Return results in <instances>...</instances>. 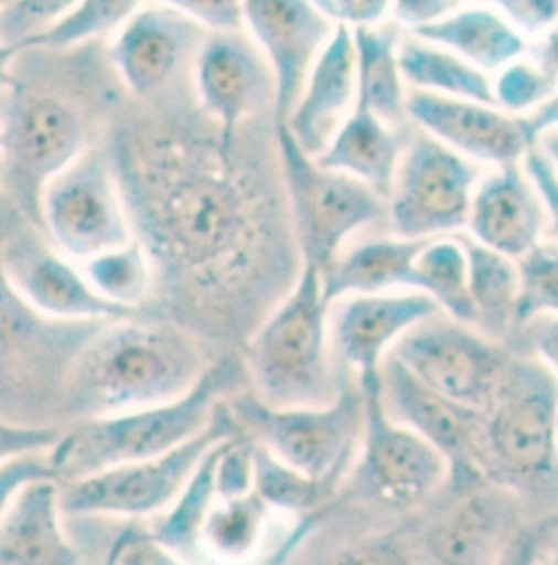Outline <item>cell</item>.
<instances>
[{"instance_id": "obj_8", "label": "cell", "mask_w": 558, "mask_h": 565, "mask_svg": "<svg viewBox=\"0 0 558 565\" xmlns=\"http://www.w3.org/2000/svg\"><path fill=\"white\" fill-rule=\"evenodd\" d=\"M482 169L417 131L404 142L384 196L390 234L428 241L465 230Z\"/></svg>"}, {"instance_id": "obj_14", "label": "cell", "mask_w": 558, "mask_h": 565, "mask_svg": "<svg viewBox=\"0 0 558 565\" xmlns=\"http://www.w3.org/2000/svg\"><path fill=\"white\" fill-rule=\"evenodd\" d=\"M0 271L11 290L46 319L86 323L133 317L98 297L82 267L20 212L2 232Z\"/></svg>"}, {"instance_id": "obj_20", "label": "cell", "mask_w": 558, "mask_h": 565, "mask_svg": "<svg viewBox=\"0 0 558 565\" xmlns=\"http://www.w3.org/2000/svg\"><path fill=\"white\" fill-rule=\"evenodd\" d=\"M265 62L238 33L210 35L196 46L194 93L203 114L214 122L223 151L240 147L243 122L262 96Z\"/></svg>"}, {"instance_id": "obj_48", "label": "cell", "mask_w": 558, "mask_h": 565, "mask_svg": "<svg viewBox=\"0 0 558 565\" xmlns=\"http://www.w3.org/2000/svg\"><path fill=\"white\" fill-rule=\"evenodd\" d=\"M546 535L548 533L544 526L515 533L493 565H539Z\"/></svg>"}, {"instance_id": "obj_40", "label": "cell", "mask_w": 558, "mask_h": 565, "mask_svg": "<svg viewBox=\"0 0 558 565\" xmlns=\"http://www.w3.org/2000/svg\"><path fill=\"white\" fill-rule=\"evenodd\" d=\"M79 0H7L0 4V42L22 46L68 15Z\"/></svg>"}, {"instance_id": "obj_29", "label": "cell", "mask_w": 558, "mask_h": 565, "mask_svg": "<svg viewBox=\"0 0 558 565\" xmlns=\"http://www.w3.org/2000/svg\"><path fill=\"white\" fill-rule=\"evenodd\" d=\"M399 71L412 93L491 103V77L448 49L412 33L399 38Z\"/></svg>"}, {"instance_id": "obj_25", "label": "cell", "mask_w": 558, "mask_h": 565, "mask_svg": "<svg viewBox=\"0 0 558 565\" xmlns=\"http://www.w3.org/2000/svg\"><path fill=\"white\" fill-rule=\"evenodd\" d=\"M408 33L452 51L489 77L530 51V40L522 31L502 13L475 0L461 2L441 20Z\"/></svg>"}, {"instance_id": "obj_24", "label": "cell", "mask_w": 558, "mask_h": 565, "mask_svg": "<svg viewBox=\"0 0 558 565\" xmlns=\"http://www.w3.org/2000/svg\"><path fill=\"white\" fill-rule=\"evenodd\" d=\"M60 484L37 478L18 489L0 515V565H79L62 526Z\"/></svg>"}, {"instance_id": "obj_27", "label": "cell", "mask_w": 558, "mask_h": 565, "mask_svg": "<svg viewBox=\"0 0 558 565\" xmlns=\"http://www.w3.org/2000/svg\"><path fill=\"white\" fill-rule=\"evenodd\" d=\"M401 147L404 142L397 127L384 122L367 109L356 107L339 127L323 153L314 160L330 171L365 184L384 199Z\"/></svg>"}, {"instance_id": "obj_21", "label": "cell", "mask_w": 558, "mask_h": 565, "mask_svg": "<svg viewBox=\"0 0 558 565\" xmlns=\"http://www.w3.org/2000/svg\"><path fill=\"white\" fill-rule=\"evenodd\" d=\"M557 218L530 186L519 164L482 173L466 214L469 241L519 260L548 238Z\"/></svg>"}, {"instance_id": "obj_51", "label": "cell", "mask_w": 558, "mask_h": 565, "mask_svg": "<svg viewBox=\"0 0 558 565\" xmlns=\"http://www.w3.org/2000/svg\"><path fill=\"white\" fill-rule=\"evenodd\" d=\"M103 565H116V551H114V544H111V548H109V553H107V559H105V564Z\"/></svg>"}, {"instance_id": "obj_16", "label": "cell", "mask_w": 558, "mask_h": 565, "mask_svg": "<svg viewBox=\"0 0 558 565\" xmlns=\"http://www.w3.org/2000/svg\"><path fill=\"white\" fill-rule=\"evenodd\" d=\"M336 26L339 22L316 0H243V31L249 33L269 71L278 122Z\"/></svg>"}, {"instance_id": "obj_50", "label": "cell", "mask_w": 558, "mask_h": 565, "mask_svg": "<svg viewBox=\"0 0 558 565\" xmlns=\"http://www.w3.org/2000/svg\"><path fill=\"white\" fill-rule=\"evenodd\" d=\"M336 22H341V15H343V11L347 9V4H350V0H316Z\"/></svg>"}, {"instance_id": "obj_28", "label": "cell", "mask_w": 558, "mask_h": 565, "mask_svg": "<svg viewBox=\"0 0 558 565\" xmlns=\"http://www.w3.org/2000/svg\"><path fill=\"white\" fill-rule=\"evenodd\" d=\"M356 64V107L399 129L406 122V95L399 71V33L390 24L350 26Z\"/></svg>"}, {"instance_id": "obj_26", "label": "cell", "mask_w": 558, "mask_h": 565, "mask_svg": "<svg viewBox=\"0 0 558 565\" xmlns=\"http://www.w3.org/2000/svg\"><path fill=\"white\" fill-rule=\"evenodd\" d=\"M423 241L386 236L343 249L321 274L323 295L332 303L350 295L412 290V265Z\"/></svg>"}, {"instance_id": "obj_3", "label": "cell", "mask_w": 558, "mask_h": 565, "mask_svg": "<svg viewBox=\"0 0 558 565\" xmlns=\"http://www.w3.org/2000/svg\"><path fill=\"white\" fill-rule=\"evenodd\" d=\"M90 145L84 103L60 82L49 49L22 46L0 103V184L20 214L37 223L44 186Z\"/></svg>"}, {"instance_id": "obj_45", "label": "cell", "mask_w": 558, "mask_h": 565, "mask_svg": "<svg viewBox=\"0 0 558 565\" xmlns=\"http://www.w3.org/2000/svg\"><path fill=\"white\" fill-rule=\"evenodd\" d=\"M37 478H55L49 463V452L22 455L2 463L0 466V515L4 513L7 504L18 493V489Z\"/></svg>"}, {"instance_id": "obj_31", "label": "cell", "mask_w": 558, "mask_h": 565, "mask_svg": "<svg viewBox=\"0 0 558 565\" xmlns=\"http://www.w3.org/2000/svg\"><path fill=\"white\" fill-rule=\"evenodd\" d=\"M469 295L475 323L491 334H502L513 326L517 301V263L465 241Z\"/></svg>"}, {"instance_id": "obj_10", "label": "cell", "mask_w": 558, "mask_h": 565, "mask_svg": "<svg viewBox=\"0 0 558 565\" xmlns=\"http://www.w3.org/2000/svg\"><path fill=\"white\" fill-rule=\"evenodd\" d=\"M388 356L432 393L477 415L493 406L513 367L489 337L441 312L410 328Z\"/></svg>"}, {"instance_id": "obj_37", "label": "cell", "mask_w": 558, "mask_h": 565, "mask_svg": "<svg viewBox=\"0 0 558 565\" xmlns=\"http://www.w3.org/2000/svg\"><path fill=\"white\" fill-rule=\"evenodd\" d=\"M517 263V301L513 323L530 326L544 317H557L558 249L546 238Z\"/></svg>"}, {"instance_id": "obj_18", "label": "cell", "mask_w": 558, "mask_h": 565, "mask_svg": "<svg viewBox=\"0 0 558 565\" xmlns=\"http://www.w3.org/2000/svg\"><path fill=\"white\" fill-rule=\"evenodd\" d=\"M434 315L439 308L415 290L350 295L330 303V343L361 384L372 382L395 343Z\"/></svg>"}, {"instance_id": "obj_7", "label": "cell", "mask_w": 558, "mask_h": 565, "mask_svg": "<svg viewBox=\"0 0 558 565\" xmlns=\"http://www.w3.org/2000/svg\"><path fill=\"white\" fill-rule=\"evenodd\" d=\"M234 415L247 424L276 459L330 489L363 433V395L350 386L325 406L273 408L254 393L240 395Z\"/></svg>"}, {"instance_id": "obj_22", "label": "cell", "mask_w": 558, "mask_h": 565, "mask_svg": "<svg viewBox=\"0 0 558 565\" xmlns=\"http://www.w3.org/2000/svg\"><path fill=\"white\" fill-rule=\"evenodd\" d=\"M198 29L162 4H144L109 38V64L138 98L162 93L186 60Z\"/></svg>"}, {"instance_id": "obj_6", "label": "cell", "mask_w": 558, "mask_h": 565, "mask_svg": "<svg viewBox=\"0 0 558 565\" xmlns=\"http://www.w3.org/2000/svg\"><path fill=\"white\" fill-rule=\"evenodd\" d=\"M278 153L301 263L323 274L354 234L384 216V199L365 184L321 167L279 125Z\"/></svg>"}, {"instance_id": "obj_1", "label": "cell", "mask_w": 558, "mask_h": 565, "mask_svg": "<svg viewBox=\"0 0 558 565\" xmlns=\"http://www.w3.org/2000/svg\"><path fill=\"white\" fill-rule=\"evenodd\" d=\"M133 236L190 288L229 290L269 249V212L238 151L186 129L125 127L105 149Z\"/></svg>"}, {"instance_id": "obj_46", "label": "cell", "mask_w": 558, "mask_h": 565, "mask_svg": "<svg viewBox=\"0 0 558 565\" xmlns=\"http://www.w3.org/2000/svg\"><path fill=\"white\" fill-rule=\"evenodd\" d=\"M461 2L463 0H390L388 18L395 24L406 26L408 31H415L430 22L441 20Z\"/></svg>"}, {"instance_id": "obj_35", "label": "cell", "mask_w": 558, "mask_h": 565, "mask_svg": "<svg viewBox=\"0 0 558 565\" xmlns=\"http://www.w3.org/2000/svg\"><path fill=\"white\" fill-rule=\"evenodd\" d=\"M225 441L216 444L201 459L196 470L187 478L184 489L171 504L169 515L160 522V526L153 533L158 542H162L175 553L187 551L201 537L203 522L216 500V461Z\"/></svg>"}, {"instance_id": "obj_53", "label": "cell", "mask_w": 558, "mask_h": 565, "mask_svg": "<svg viewBox=\"0 0 558 565\" xmlns=\"http://www.w3.org/2000/svg\"><path fill=\"white\" fill-rule=\"evenodd\" d=\"M2 2H7V0H0V4H2Z\"/></svg>"}, {"instance_id": "obj_30", "label": "cell", "mask_w": 558, "mask_h": 565, "mask_svg": "<svg viewBox=\"0 0 558 565\" xmlns=\"http://www.w3.org/2000/svg\"><path fill=\"white\" fill-rule=\"evenodd\" d=\"M412 290L426 295L441 315L473 326L465 241L452 236L423 241L412 265Z\"/></svg>"}, {"instance_id": "obj_11", "label": "cell", "mask_w": 558, "mask_h": 565, "mask_svg": "<svg viewBox=\"0 0 558 565\" xmlns=\"http://www.w3.org/2000/svg\"><path fill=\"white\" fill-rule=\"evenodd\" d=\"M15 205L0 196V238L15 214ZM105 321H53L29 308L0 271V419L22 424L29 393L44 391L53 377L64 384L66 372L84 343Z\"/></svg>"}, {"instance_id": "obj_39", "label": "cell", "mask_w": 558, "mask_h": 565, "mask_svg": "<svg viewBox=\"0 0 558 565\" xmlns=\"http://www.w3.org/2000/svg\"><path fill=\"white\" fill-rule=\"evenodd\" d=\"M493 531L491 509L480 502H469L441 529L434 544V555L446 565L473 564Z\"/></svg>"}, {"instance_id": "obj_5", "label": "cell", "mask_w": 558, "mask_h": 565, "mask_svg": "<svg viewBox=\"0 0 558 565\" xmlns=\"http://www.w3.org/2000/svg\"><path fill=\"white\" fill-rule=\"evenodd\" d=\"M247 370L254 395L273 408L325 406L343 391L332 367L330 301L314 265L301 263L297 282L254 334Z\"/></svg>"}, {"instance_id": "obj_2", "label": "cell", "mask_w": 558, "mask_h": 565, "mask_svg": "<svg viewBox=\"0 0 558 565\" xmlns=\"http://www.w3.org/2000/svg\"><path fill=\"white\" fill-rule=\"evenodd\" d=\"M207 367L180 328L133 317L105 321L73 359L62 406L82 422L167 404L186 395Z\"/></svg>"}, {"instance_id": "obj_52", "label": "cell", "mask_w": 558, "mask_h": 565, "mask_svg": "<svg viewBox=\"0 0 558 565\" xmlns=\"http://www.w3.org/2000/svg\"><path fill=\"white\" fill-rule=\"evenodd\" d=\"M0 196H2V184H0Z\"/></svg>"}, {"instance_id": "obj_17", "label": "cell", "mask_w": 558, "mask_h": 565, "mask_svg": "<svg viewBox=\"0 0 558 565\" xmlns=\"http://www.w3.org/2000/svg\"><path fill=\"white\" fill-rule=\"evenodd\" d=\"M365 408V478L393 504L430 495L448 476L446 459L415 430L395 422L379 393V377L361 384Z\"/></svg>"}, {"instance_id": "obj_49", "label": "cell", "mask_w": 558, "mask_h": 565, "mask_svg": "<svg viewBox=\"0 0 558 565\" xmlns=\"http://www.w3.org/2000/svg\"><path fill=\"white\" fill-rule=\"evenodd\" d=\"M22 46H13V44H4L0 42V93L9 86L11 82V71H13V62L18 57Z\"/></svg>"}, {"instance_id": "obj_33", "label": "cell", "mask_w": 558, "mask_h": 565, "mask_svg": "<svg viewBox=\"0 0 558 565\" xmlns=\"http://www.w3.org/2000/svg\"><path fill=\"white\" fill-rule=\"evenodd\" d=\"M267 513L269 507L254 489L236 498H221L218 504H212L201 537L207 548L225 562H243L258 548Z\"/></svg>"}, {"instance_id": "obj_38", "label": "cell", "mask_w": 558, "mask_h": 565, "mask_svg": "<svg viewBox=\"0 0 558 565\" xmlns=\"http://www.w3.org/2000/svg\"><path fill=\"white\" fill-rule=\"evenodd\" d=\"M254 491L262 498L267 507H278L283 511H305L319 502L328 491L319 482L301 476L276 459L267 448L254 446Z\"/></svg>"}, {"instance_id": "obj_43", "label": "cell", "mask_w": 558, "mask_h": 565, "mask_svg": "<svg viewBox=\"0 0 558 565\" xmlns=\"http://www.w3.org/2000/svg\"><path fill=\"white\" fill-rule=\"evenodd\" d=\"M60 435L62 433L55 428L0 419V466L22 455L49 452L57 444Z\"/></svg>"}, {"instance_id": "obj_19", "label": "cell", "mask_w": 558, "mask_h": 565, "mask_svg": "<svg viewBox=\"0 0 558 565\" xmlns=\"http://www.w3.org/2000/svg\"><path fill=\"white\" fill-rule=\"evenodd\" d=\"M379 393L386 413L428 441L446 459L448 473L459 484H471L477 478V413L432 393L393 356H386L382 363Z\"/></svg>"}, {"instance_id": "obj_42", "label": "cell", "mask_w": 558, "mask_h": 565, "mask_svg": "<svg viewBox=\"0 0 558 565\" xmlns=\"http://www.w3.org/2000/svg\"><path fill=\"white\" fill-rule=\"evenodd\" d=\"M502 13L530 42L555 35L558 0H475Z\"/></svg>"}, {"instance_id": "obj_32", "label": "cell", "mask_w": 558, "mask_h": 565, "mask_svg": "<svg viewBox=\"0 0 558 565\" xmlns=\"http://www.w3.org/2000/svg\"><path fill=\"white\" fill-rule=\"evenodd\" d=\"M79 267L98 297L131 315L149 299L155 284L153 260L136 236Z\"/></svg>"}, {"instance_id": "obj_15", "label": "cell", "mask_w": 558, "mask_h": 565, "mask_svg": "<svg viewBox=\"0 0 558 565\" xmlns=\"http://www.w3.org/2000/svg\"><path fill=\"white\" fill-rule=\"evenodd\" d=\"M482 444L489 459L519 480H552L557 468V384L552 374L511 367L484 413Z\"/></svg>"}, {"instance_id": "obj_44", "label": "cell", "mask_w": 558, "mask_h": 565, "mask_svg": "<svg viewBox=\"0 0 558 565\" xmlns=\"http://www.w3.org/2000/svg\"><path fill=\"white\" fill-rule=\"evenodd\" d=\"M116 565H184L180 555L153 535L125 531L114 542Z\"/></svg>"}, {"instance_id": "obj_4", "label": "cell", "mask_w": 558, "mask_h": 565, "mask_svg": "<svg viewBox=\"0 0 558 565\" xmlns=\"http://www.w3.org/2000/svg\"><path fill=\"white\" fill-rule=\"evenodd\" d=\"M238 376V365L223 359L210 365L186 395L173 402L82 419L77 428L60 435L49 450L55 480L73 482L184 446L212 424L221 395L236 386Z\"/></svg>"}, {"instance_id": "obj_41", "label": "cell", "mask_w": 558, "mask_h": 565, "mask_svg": "<svg viewBox=\"0 0 558 565\" xmlns=\"http://www.w3.org/2000/svg\"><path fill=\"white\" fill-rule=\"evenodd\" d=\"M212 35L243 33V0H158Z\"/></svg>"}, {"instance_id": "obj_9", "label": "cell", "mask_w": 558, "mask_h": 565, "mask_svg": "<svg viewBox=\"0 0 558 565\" xmlns=\"http://www.w3.org/2000/svg\"><path fill=\"white\" fill-rule=\"evenodd\" d=\"M37 223L77 265L133 238L122 192L103 147H88L44 186Z\"/></svg>"}, {"instance_id": "obj_13", "label": "cell", "mask_w": 558, "mask_h": 565, "mask_svg": "<svg viewBox=\"0 0 558 565\" xmlns=\"http://www.w3.org/2000/svg\"><path fill=\"white\" fill-rule=\"evenodd\" d=\"M557 100L528 116H511L493 103L406 95V120L480 169L519 164L539 136L557 129Z\"/></svg>"}, {"instance_id": "obj_47", "label": "cell", "mask_w": 558, "mask_h": 565, "mask_svg": "<svg viewBox=\"0 0 558 565\" xmlns=\"http://www.w3.org/2000/svg\"><path fill=\"white\" fill-rule=\"evenodd\" d=\"M336 565H417V562L399 542L373 540L343 555Z\"/></svg>"}, {"instance_id": "obj_12", "label": "cell", "mask_w": 558, "mask_h": 565, "mask_svg": "<svg viewBox=\"0 0 558 565\" xmlns=\"http://www.w3.org/2000/svg\"><path fill=\"white\" fill-rule=\"evenodd\" d=\"M229 437H234L232 419L218 411L201 435L167 455L122 463L68 482L66 491H60L62 511L116 518L153 515L175 502L201 459Z\"/></svg>"}, {"instance_id": "obj_23", "label": "cell", "mask_w": 558, "mask_h": 565, "mask_svg": "<svg viewBox=\"0 0 558 565\" xmlns=\"http://www.w3.org/2000/svg\"><path fill=\"white\" fill-rule=\"evenodd\" d=\"M356 109V64L352 29L336 26L312 64L292 107L278 122L310 158H319L339 127Z\"/></svg>"}, {"instance_id": "obj_34", "label": "cell", "mask_w": 558, "mask_h": 565, "mask_svg": "<svg viewBox=\"0 0 558 565\" xmlns=\"http://www.w3.org/2000/svg\"><path fill=\"white\" fill-rule=\"evenodd\" d=\"M555 40L544 55L530 51L491 75V103L511 116H528L557 100Z\"/></svg>"}, {"instance_id": "obj_36", "label": "cell", "mask_w": 558, "mask_h": 565, "mask_svg": "<svg viewBox=\"0 0 558 565\" xmlns=\"http://www.w3.org/2000/svg\"><path fill=\"white\" fill-rule=\"evenodd\" d=\"M144 4L147 0H79L68 15L22 46L55 51L88 46L96 40L111 38Z\"/></svg>"}]
</instances>
